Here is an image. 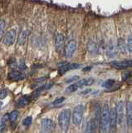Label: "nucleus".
Here are the masks:
<instances>
[{"instance_id": "f257e3e1", "label": "nucleus", "mask_w": 132, "mask_h": 133, "mask_svg": "<svg viewBox=\"0 0 132 133\" xmlns=\"http://www.w3.org/2000/svg\"><path fill=\"white\" fill-rule=\"evenodd\" d=\"M99 129L101 133L110 132V107L108 103H106L101 108V116Z\"/></svg>"}, {"instance_id": "f8f14e48", "label": "nucleus", "mask_w": 132, "mask_h": 133, "mask_svg": "<svg viewBox=\"0 0 132 133\" xmlns=\"http://www.w3.org/2000/svg\"><path fill=\"white\" fill-rule=\"evenodd\" d=\"M126 124L128 127H132V102L128 101L126 104Z\"/></svg>"}, {"instance_id": "39448f33", "label": "nucleus", "mask_w": 132, "mask_h": 133, "mask_svg": "<svg viewBox=\"0 0 132 133\" xmlns=\"http://www.w3.org/2000/svg\"><path fill=\"white\" fill-rule=\"evenodd\" d=\"M41 127H42V129L45 132H53L55 131L56 124L52 119L44 118L41 122Z\"/></svg>"}, {"instance_id": "a211bd4d", "label": "nucleus", "mask_w": 132, "mask_h": 133, "mask_svg": "<svg viewBox=\"0 0 132 133\" xmlns=\"http://www.w3.org/2000/svg\"><path fill=\"white\" fill-rule=\"evenodd\" d=\"M96 125L95 123L94 120L92 119L90 120L89 122L86 123V126L85 128V132L84 133H95L96 130Z\"/></svg>"}, {"instance_id": "473e14b6", "label": "nucleus", "mask_w": 132, "mask_h": 133, "mask_svg": "<svg viewBox=\"0 0 132 133\" xmlns=\"http://www.w3.org/2000/svg\"><path fill=\"white\" fill-rule=\"evenodd\" d=\"M2 106H3V103L0 102V109H1V107H2Z\"/></svg>"}, {"instance_id": "aec40b11", "label": "nucleus", "mask_w": 132, "mask_h": 133, "mask_svg": "<svg viewBox=\"0 0 132 133\" xmlns=\"http://www.w3.org/2000/svg\"><path fill=\"white\" fill-rule=\"evenodd\" d=\"M29 101H30L29 97H27V96H24V97H23L22 98H20V100L18 102V106L19 107H24L29 103Z\"/></svg>"}, {"instance_id": "2f4dec72", "label": "nucleus", "mask_w": 132, "mask_h": 133, "mask_svg": "<svg viewBox=\"0 0 132 133\" xmlns=\"http://www.w3.org/2000/svg\"><path fill=\"white\" fill-rule=\"evenodd\" d=\"M91 91V90L90 89H87V90H85V91H83L82 92H81V94H86V93H89Z\"/></svg>"}, {"instance_id": "dca6fc26", "label": "nucleus", "mask_w": 132, "mask_h": 133, "mask_svg": "<svg viewBox=\"0 0 132 133\" xmlns=\"http://www.w3.org/2000/svg\"><path fill=\"white\" fill-rule=\"evenodd\" d=\"M64 42H65V37L64 35L62 33H57V36H56V48L58 52H61V50L63 48V46H64Z\"/></svg>"}, {"instance_id": "5701e85b", "label": "nucleus", "mask_w": 132, "mask_h": 133, "mask_svg": "<svg viewBox=\"0 0 132 133\" xmlns=\"http://www.w3.org/2000/svg\"><path fill=\"white\" fill-rule=\"evenodd\" d=\"M18 111H13L9 114V119H10L11 122H13L18 119Z\"/></svg>"}, {"instance_id": "f3484780", "label": "nucleus", "mask_w": 132, "mask_h": 133, "mask_svg": "<svg viewBox=\"0 0 132 133\" xmlns=\"http://www.w3.org/2000/svg\"><path fill=\"white\" fill-rule=\"evenodd\" d=\"M27 37H28V31L27 30H23L18 37V44L19 46H23L25 44V43L27 42Z\"/></svg>"}, {"instance_id": "9b49d317", "label": "nucleus", "mask_w": 132, "mask_h": 133, "mask_svg": "<svg viewBox=\"0 0 132 133\" xmlns=\"http://www.w3.org/2000/svg\"><path fill=\"white\" fill-rule=\"evenodd\" d=\"M112 66L117 69H126L132 66V60H124V61H113L110 62Z\"/></svg>"}, {"instance_id": "4468645a", "label": "nucleus", "mask_w": 132, "mask_h": 133, "mask_svg": "<svg viewBox=\"0 0 132 133\" xmlns=\"http://www.w3.org/2000/svg\"><path fill=\"white\" fill-rule=\"evenodd\" d=\"M101 108L100 104L97 103L95 105L94 108V122L96 125V127L99 128V125H100V121H101Z\"/></svg>"}, {"instance_id": "bb28decb", "label": "nucleus", "mask_w": 132, "mask_h": 133, "mask_svg": "<svg viewBox=\"0 0 132 133\" xmlns=\"http://www.w3.org/2000/svg\"><path fill=\"white\" fill-rule=\"evenodd\" d=\"M127 48L132 53V35L129 36L127 40Z\"/></svg>"}, {"instance_id": "c756f323", "label": "nucleus", "mask_w": 132, "mask_h": 133, "mask_svg": "<svg viewBox=\"0 0 132 133\" xmlns=\"http://www.w3.org/2000/svg\"><path fill=\"white\" fill-rule=\"evenodd\" d=\"M94 82V79L93 78H89V79H86V86H90L93 84Z\"/></svg>"}, {"instance_id": "0eeeda50", "label": "nucleus", "mask_w": 132, "mask_h": 133, "mask_svg": "<svg viewBox=\"0 0 132 133\" xmlns=\"http://www.w3.org/2000/svg\"><path fill=\"white\" fill-rule=\"evenodd\" d=\"M106 54L109 57H115L118 55V50L113 40H109L106 44Z\"/></svg>"}, {"instance_id": "9d476101", "label": "nucleus", "mask_w": 132, "mask_h": 133, "mask_svg": "<svg viewBox=\"0 0 132 133\" xmlns=\"http://www.w3.org/2000/svg\"><path fill=\"white\" fill-rule=\"evenodd\" d=\"M115 108L117 116V125H121L124 119V102L122 101H119Z\"/></svg>"}, {"instance_id": "c85d7f7f", "label": "nucleus", "mask_w": 132, "mask_h": 133, "mask_svg": "<svg viewBox=\"0 0 132 133\" xmlns=\"http://www.w3.org/2000/svg\"><path fill=\"white\" fill-rule=\"evenodd\" d=\"M9 113H6L4 114L3 116H2V118H1V123H3V124H6V122L9 121Z\"/></svg>"}, {"instance_id": "6e6552de", "label": "nucleus", "mask_w": 132, "mask_h": 133, "mask_svg": "<svg viewBox=\"0 0 132 133\" xmlns=\"http://www.w3.org/2000/svg\"><path fill=\"white\" fill-rule=\"evenodd\" d=\"M117 126V116L116 111H115V108H112L110 110V131L111 133H115L116 130Z\"/></svg>"}, {"instance_id": "6ab92c4d", "label": "nucleus", "mask_w": 132, "mask_h": 133, "mask_svg": "<svg viewBox=\"0 0 132 133\" xmlns=\"http://www.w3.org/2000/svg\"><path fill=\"white\" fill-rule=\"evenodd\" d=\"M117 48H118V50L120 52H121L122 54H126L127 53V43H126L125 40L123 38H119L118 41H117Z\"/></svg>"}, {"instance_id": "f03ea898", "label": "nucleus", "mask_w": 132, "mask_h": 133, "mask_svg": "<svg viewBox=\"0 0 132 133\" xmlns=\"http://www.w3.org/2000/svg\"><path fill=\"white\" fill-rule=\"evenodd\" d=\"M72 111L69 108L63 109L58 115V124L61 129L63 131H67L70 126V121H71Z\"/></svg>"}, {"instance_id": "b1692460", "label": "nucleus", "mask_w": 132, "mask_h": 133, "mask_svg": "<svg viewBox=\"0 0 132 133\" xmlns=\"http://www.w3.org/2000/svg\"><path fill=\"white\" fill-rule=\"evenodd\" d=\"M32 116H27V117H26L23 121V126H25V127H28V126H30V125L32 124Z\"/></svg>"}, {"instance_id": "7c9ffc66", "label": "nucleus", "mask_w": 132, "mask_h": 133, "mask_svg": "<svg viewBox=\"0 0 132 133\" xmlns=\"http://www.w3.org/2000/svg\"><path fill=\"white\" fill-rule=\"evenodd\" d=\"M78 78H79V77L74 76V77H71L70 79H67V82L68 83V82H73V81H77V80H78Z\"/></svg>"}, {"instance_id": "393cba45", "label": "nucleus", "mask_w": 132, "mask_h": 133, "mask_svg": "<svg viewBox=\"0 0 132 133\" xmlns=\"http://www.w3.org/2000/svg\"><path fill=\"white\" fill-rule=\"evenodd\" d=\"M5 28H6V23L5 21L3 19H0V36H1L5 31Z\"/></svg>"}, {"instance_id": "2eb2a0df", "label": "nucleus", "mask_w": 132, "mask_h": 133, "mask_svg": "<svg viewBox=\"0 0 132 133\" xmlns=\"http://www.w3.org/2000/svg\"><path fill=\"white\" fill-rule=\"evenodd\" d=\"M86 48L90 54L92 55H96L99 52V46L93 41H88L86 43Z\"/></svg>"}, {"instance_id": "a878e982", "label": "nucleus", "mask_w": 132, "mask_h": 133, "mask_svg": "<svg viewBox=\"0 0 132 133\" xmlns=\"http://www.w3.org/2000/svg\"><path fill=\"white\" fill-rule=\"evenodd\" d=\"M66 100V98L64 97H57L54 102H52V105H55V106H57V105H60V104H61L64 101Z\"/></svg>"}, {"instance_id": "4be33fe9", "label": "nucleus", "mask_w": 132, "mask_h": 133, "mask_svg": "<svg viewBox=\"0 0 132 133\" xmlns=\"http://www.w3.org/2000/svg\"><path fill=\"white\" fill-rule=\"evenodd\" d=\"M115 80H113V79H108V80L105 81L104 82L102 83V87H105V88H107L109 89L110 88V87H112L114 85H115Z\"/></svg>"}, {"instance_id": "423d86ee", "label": "nucleus", "mask_w": 132, "mask_h": 133, "mask_svg": "<svg viewBox=\"0 0 132 133\" xmlns=\"http://www.w3.org/2000/svg\"><path fill=\"white\" fill-rule=\"evenodd\" d=\"M80 68L79 64L77 63H68L67 62H61L60 63H58V69H59V73L61 75L65 74L67 72H68L69 70L72 69H76Z\"/></svg>"}, {"instance_id": "412c9836", "label": "nucleus", "mask_w": 132, "mask_h": 133, "mask_svg": "<svg viewBox=\"0 0 132 133\" xmlns=\"http://www.w3.org/2000/svg\"><path fill=\"white\" fill-rule=\"evenodd\" d=\"M78 89H79V87H78L77 83L75 82V83H73V84H71L70 86H68L67 87V89H66V91H67V92H69V93H72V92H75V91H77Z\"/></svg>"}, {"instance_id": "ddd939ff", "label": "nucleus", "mask_w": 132, "mask_h": 133, "mask_svg": "<svg viewBox=\"0 0 132 133\" xmlns=\"http://www.w3.org/2000/svg\"><path fill=\"white\" fill-rule=\"evenodd\" d=\"M26 75L22 72H18V71H12L8 75V78L11 81H21L25 79Z\"/></svg>"}, {"instance_id": "20e7f679", "label": "nucleus", "mask_w": 132, "mask_h": 133, "mask_svg": "<svg viewBox=\"0 0 132 133\" xmlns=\"http://www.w3.org/2000/svg\"><path fill=\"white\" fill-rule=\"evenodd\" d=\"M16 37H17V31L15 29H11V30L8 31L6 32V34L4 35V37H3V43L5 46H12L15 42Z\"/></svg>"}, {"instance_id": "cd10ccee", "label": "nucleus", "mask_w": 132, "mask_h": 133, "mask_svg": "<svg viewBox=\"0 0 132 133\" xmlns=\"http://www.w3.org/2000/svg\"><path fill=\"white\" fill-rule=\"evenodd\" d=\"M8 90L7 89H2L0 91V99H4L8 96Z\"/></svg>"}, {"instance_id": "1a4fd4ad", "label": "nucleus", "mask_w": 132, "mask_h": 133, "mask_svg": "<svg viewBox=\"0 0 132 133\" xmlns=\"http://www.w3.org/2000/svg\"><path fill=\"white\" fill-rule=\"evenodd\" d=\"M77 49V42L75 40L69 41L67 44L66 45L65 48V56L66 57L70 58L73 56L74 52H75Z\"/></svg>"}, {"instance_id": "7ed1b4c3", "label": "nucleus", "mask_w": 132, "mask_h": 133, "mask_svg": "<svg viewBox=\"0 0 132 133\" xmlns=\"http://www.w3.org/2000/svg\"><path fill=\"white\" fill-rule=\"evenodd\" d=\"M85 111V107L82 104H79L77 105L75 108H74L73 112H72V122L79 126L82 122V118H83V114Z\"/></svg>"}]
</instances>
